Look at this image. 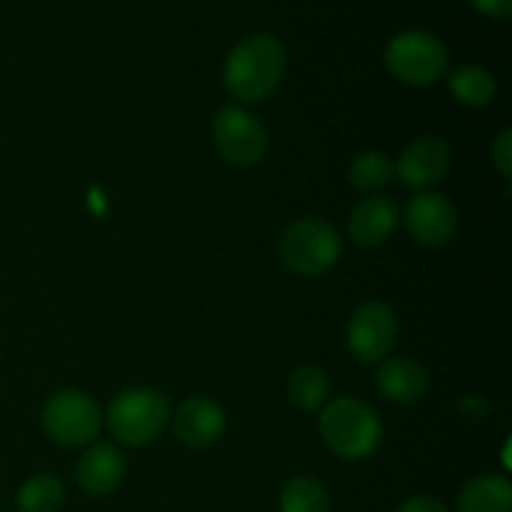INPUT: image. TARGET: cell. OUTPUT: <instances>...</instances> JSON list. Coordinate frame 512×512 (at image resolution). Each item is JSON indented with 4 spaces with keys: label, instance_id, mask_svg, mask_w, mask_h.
Listing matches in <instances>:
<instances>
[{
    "label": "cell",
    "instance_id": "1",
    "mask_svg": "<svg viewBox=\"0 0 512 512\" xmlns=\"http://www.w3.org/2000/svg\"><path fill=\"white\" fill-rule=\"evenodd\" d=\"M285 68L288 53L275 35H248L225 58L223 85L230 98L240 103H258L280 88Z\"/></svg>",
    "mask_w": 512,
    "mask_h": 512
},
{
    "label": "cell",
    "instance_id": "6",
    "mask_svg": "<svg viewBox=\"0 0 512 512\" xmlns=\"http://www.w3.org/2000/svg\"><path fill=\"white\" fill-rule=\"evenodd\" d=\"M43 430L53 443L65 448H83L98 438L103 415L98 403L83 390H60L43 405Z\"/></svg>",
    "mask_w": 512,
    "mask_h": 512
},
{
    "label": "cell",
    "instance_id": "11",
    "mask_svg": "<svg viewBox=\"0 0 512 512\" xmlns=\"http://www.w3.org/2000/svg\"><path fill=\"white\" fill-rule=\"evenodd\" d=\"M228 428V418L220 403L205 395H193V398L183 400L173 418L175 438L193 450L213 448Z\"/></svg>",
    "mask_w": 512,
    "mask_h": 512
},
{
    "label": "cell",
    "instance_id": "9",
    "mask_svg": "<svg viewBox=\"0 0 512 512\" xmlns=\"http://www.w3.org/2000/svg\"><path fill=\"white\" fill-rule=\"evenodd\" d=\"M453 168V148L438 135H423L400 153L395 175L410 188H433Z\"/></svg>",
    "mask_w": 512,
    "mask_h": 512
},
{
    "label": "cell",
    "instance_id": "14",
    "mask_svg": "<svg viewBox=\"0 0 512 512\" xmlns=\"http://www.w3.org/2000/svg\"><path fill=\"white\" fill-rule=\"evenodd\" d=\"M375 385H378L380 395L390 403L398 405H413L425 398L430 388L428 370L420 363L408 358H393L385 360L375 373Z\"/></svg>",
    "mask_w": 512,
    "mask_h": 512
},
{
    "label": "cell",
    "instance_id": "7",
    "mask_svg": "<svg viewBox=\"0 0 512 512\" xmlns=\"http://www.w3.org/2000/svg\"><path fill=\"white\" fill-rule=\"evenodd\" d=\"M213 143L220 158L235 168H253L268 153L265 125L238 105H225L213 118Z\"/></svg>",
    "mask_w": 512,
    "mask_h": 512
},
{
    "label": "cell",
    "instance_id": "2",
    "mask_svg": "<svg viewBox=\"0 0 512 512\" xmlns=\"http://www.w3.org/2000/svg\"><path fill=\"white\" fill-rule=\"evenodd\" d=\"M318 428L323 443L343 460L368 458L383 440V423L375 408L353 395H343L325 405Z\"/></svg>",
    "mask_w": 512,
    "mask_h": 512
},
{
    "label": "cell",
    "instance_id": "5",
    "mask_svg": "<svg viewBox=\"0 0 512 512\" xmlns=\"http://www.w3.org/2000/svg\"><path fill=\"white\" fill-rule=\"evenodd\" d=\"M385 65L400 83L425 85L438 83L448 73V48L443 40L425 30H408L395 35L385 48Z\"/></svg>",
    "mask_w": 512,
    "mask_h": 512
},
{
    "label": "cell",
    "instance_id": "18",
    "mask_svg": "<svg viewBox=\"0 0 512 512\" xmlns=\"http://www.w3.org/2000/svg\"><path fill=\"white\" fill-rule=\"evenodd\" d=\"M65 488L55 475L38 473L23 483L18 490L15 508L18 512H58L63 508Z\"/></svg>",
    "mask_w": 512,
    "mask_h": 512
},
{
    "label": "cell",
    "instance_id": "23",
    "mask_svg": "<svg viewBox=\"0 0 512 512\" xmlns=\"http://www.w3.org/2000/svg\"><path fill=\"white\" fill-rule=\"evenodd\" d=\"M470 3L490 18H508L512 13V0H470Z\"/></svg>",
    "mask_w": 512,
    "mask_h": 512
},
{
    "label": "cell",
    "instance_id": "4",
    "mask_svg": "<svg viewBox=\"0 0 512 512\" xmlns=\"http://www.w3.org/2000/svg\"><path fill=\"white\" fill-rule=\"evenodd\" d=\"M110 435L133 448L155 443L170 423V403L155 388H128L118 393L105 415Z\"/></svg>",
    "mask_w": 512,
    "mask_h": 512
},
{
    "label": "cell",
    "instance_id": "13",
    "mask_svg": "<svg viewBox=\"0 0 512 512\" xmlns=\"http://www.w3.org/2000/svg\"><path fill=\"white\" fill-rule=\"evenodd\" d=\"M398 205L388 195H373L360 200L348 220V233L360 248H378L398 228Z\"/></svg>",
    "mask_w": 512,
    "mask_h": 512
},
{
    "label": "cell",
    "instance_id": "8",
    "mask_svg": "<svg viewBox=\"0 0 512 512\" xmlns=\"http://www.w3.org/2000/svg\"><path fill=\"white\" fill-rule=\"evenodd\" d=\"M348 348L360 363H380L388 358L398 338L395 310L383 300H368L360 305L348 323Z\"/></svg>",
    "mask_w": 512,
    "mask_h": 512
},
{
    "label": "cell",
    "instance_id": "3",
    "mask_svg": "<svg viewBox=\"0 0 512 512\" xmlns=\"http://www.w3.org/2000/svg\"><path fill=\"white\" fill-rule=\"evenodd\" d=\"M285 268L303 278L330 273L343 255V240L333 223L323 218H300L283 230L278 243Z\"/></svg>",
    "mask_w": 512,
    "mask_h": 512
},
{
    "label": "cell",
    "instance_id": "22",
    "mask_svg": "<svg viewBox=\"0 0 512 512\" xmlns=\"http://www.w3.org/2000/svg\"><path fill=\"white\" fill-rule=\"evenodd\" d=\"M398 512H450V508L443 500L430 498V495H415V498L405 500Z\"/></svg>",
    "mask_w": 512,
    "mask_h": 512
},
{
    "label": "cell",
    "instance_id": "15",
    "mask_svg": "<svg viewBox=\"0 0 512 512\" xmlns=\"http://www.w3.org/2000/svg\"><path fill=\"white\" fill-rule=\"evenodd\" d=\"M458 512H512V485L503 475H478L458 495Z\"/></svg>",
    "mask_w": 512,
    "mask_h": 512
},
{
    "label": "cell",
    "instance_id": "12",
    "mask_svg": "<svg viewBox=\"0 0 512 512\" xmlns=\"http://www.w3.org/2000/svg\"><path fill=\"white\" fill-rule=\"evenodd\" d=\"M125 473H128V460H125L123 450L113 443H95L80 458L75 478H78L83 493L103 498L120 488Z\"/></svg>",
    "mask_w": 512,
    "mask_h": 512
},
{
    "label": "cell",
    "instance_id": "16",
    "mask_svg": "<svg viewBox=\"0 0 512 512\" xmlns=\"http://www.w3.org/2000/svg\"><path fill=\"white\" fill-rule=\"evenodd\" d=\"M448 83L455 98L468 108H485L493 103L495 93H498L493 73L480 65H460L448 75Z\"/></svg>",
    "mask_w": 512,
    "mask_h": 512
},
{
    "label": "cell",
    "instance_id": "19",
    "mask_svg": "<svg viewBox=\"0 0 512 512\" xmlns=\"http://www.w3.org/2000/svg\"><path fill=\"white\" fill-rule=\"evenodd\" d=\"M280 512H330V500L323 483L310 475L288 480L280 493Z\"/></svg>",
    "mask_w": 512,
    "mask_h": 512
},
{
    "label": "cell",
    "instance_id": "17",
    "mask_svg": "<svg viewBox=\"0 0 512 512\" xmlns=\"http://www.w3.org/2000/svg\"><path fill=\"white\" fill-rule=\"evenodd\" d=\"M330 395V378L318 365H300L288 378V398L295 408L313 413L323 408Z\"/></svg>",
    "mask_w": 512,
    "mask_h": 512
},
{
    "label": "cell",
    "instance_id": "20",
    "mask_svg": "<svg viewBox=\"0 0 512 512\" xmlns=\"http://www.w3.org/2000/svg\"><path fill=\"white\" fill-rule=\"evenodd\" d=\"M395 165L388 155L378 153V150H368V153L358 155L350 163L348 178L358 190H380L393 180Z\"/></svg>",
    "mask_w": 512,
    "mask_h": 512
},
{
    "label": "cell",
    "instance_id": "21",
    "mask_svg": "<svg viewBox=\"0 0 512 512\" xmlns=\"http://www.w3.org/2000/svg\"><path fill=\"white\" fill-rule=\"evenodd\" d=\"M493 163L505 180L512 178V130H500L493 143Z\"/></svg>",
    "mask_w": 512,
    "mask_h": 512
},
{
    "label": "cell",
    "instance_id": "10",
    "mask_svg": "<svg viewBox=\"0 0 512 512\" xmlns=\"http://www.w3.org/2000/svg\"><path fill=\"white\" fill-rule=\"evenodd\" d=\"M405 228L420 245H445L458 230V210L443 193H418L405 208Z\"/></svg>",
    "mask_w": 512,
    "mask_h": 512
}]
</instances>
